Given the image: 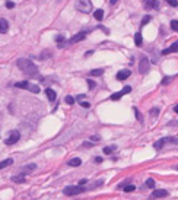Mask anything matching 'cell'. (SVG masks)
Returning <instances> with one entry per match:
<instances>
[{
    "instance_id": "obj_1",
    "label": "cell",
    "mask_w": 178,
    "mask_h": 200,
    "mask_svg": "<svg viewBox=\"0 0 178 200\" xmlns=\"http://www.w3.org/2000/svg\"><path fill=\"white\" fill-rule=\"evenodd\" d=\"M16 66L19 67V70L28 75V76H37L38 75V67L34 64L29 58H19L16 61Z\"/></svg>"
},
{
    "instance_id": "obj_2",
    "label": "cell",
    "mask_w": 178,
    "mask_h": 200,
    "mask_svg": "<svg viewBox=\"0 0 178 200\" xmlns=\"http://www.w3.org/2000/svg\"><path fill=\"white\" fill-rule=\"evenodd\" d=\"M75 6L82 13H90L92 12V3H90V0H76Z\"/></svg>"
},
{
    "instance_id": "obj_3",
    "label": "cell",
    "mask_w": 178,
    "mask_h": 200,
    "mask_svg": "<svg viewBox=\"0 0 178 200\" xmlns=\"http://www.w3.org/2000/svg\"><path fill=\"white\" fill-rule=\"evenodd\" d=\"M15 86L16 88H21V89H26V91H31L34 94H40V86L38 85H34V83H29V82H16Z\"/></svg>"
},
{
    "instance_id": "obj_4",
    "label": "cell",
    "mask_w": 178,
    "mask_h": 200,
    "mask_svg": "<svg viewBox=\"0 0 178 200\" xmlns=\"http://www.w3.org/2000/svg\"><path fill=\"white\" fill-rule=\"evenodd\" d=\"M85 190H86L85 187H80V186H69L63 190V193L66 196H78V194H82Z\"/></svg>"
},
{
    "instance_id": "obj_5",
    "label": "cell",
    "mask_w": 178,
    "mask_h": 200,
    "mask_svg": "<svg viewBox=\"0 0 178 200\" xmlns=\"http://www.w3.org/2000/svg\"><path fill=\"white\" fill-rule=\"evenodd\" d=\"M21 139V133L18 132V130H12L10 133H9V137L4 140V143L7 145V146H10V145H15L18 140Z\"/></svg>"
},
{
    "instance_id": "obj_6",
    "label": "cell",
    "mask_w": 178,
    "mask_h": 200,
    "mask_svg": "<svg viewBox=\"0 0 178 200\" xmlns=\"http://www.w3.org/2000/svg\"><path fill=\"white\" fill-rule=\"evenodd\" d=\"M149 69H150V63H149L147 57H143V58L140 60V63H139V72H140L142 75H147V73H149Z\"/></svg>"
},
{
    "instance_id": "obj_7",
    "label": "cell",
    "mask_w": 178,
    "mask_h": 200,
    "mask_svg": "<svg viewBox=\"0 0 178 200\" xmlns=\"http://www.w3.org/2000/svg\"><path fill=\"white\" fill-rule=\"evenodd\" d=\"M85 37H86V32H85V31H82V32H78L76 35H73V37L70 38L69 44H76V43H79V41L85 40Z\"/></svg>"
},
{
    "instance_id": "obj_8",
    "label": "cell",
    "mask_w": 178,
    "mask_h": 200,
    "mask_svg": "<svg viewBox=\"0 0 178 200\" xmlns=\"http://www.w3.org/2000/svg\"><path fill=\"white\" fill-rule=\"evenodd\" d=\"M146 9H158L159 7V3L158 0H143Z\"/></svg>"
},
{
    "instance_id": "obj_9",
    "label": "cell",
    "mask_w": 178,
    "mask_h": 200,
    "mask_svg": "<svg viewBox=\"0 0 178 200\" xmlns=\"http://www.w3.org/2000/svg\"><path fill=\"white\" fill-rule=\"evenodd\" d=\"M175 51H178V41H175L174 44L171 45V47H168V48H165L164 51H162V54L164 56H167V54H171V53H175Z\"/></svg>"
},
{
    "instance_id": "obj_10",
    "label": "cell",
    "mask_w": 178,
    "mask_h": 200,
    "mask_svg": "<svg viewBox=\"0 0 178 200\" xmlns=\"http://www.w3.org/2000/svg\"><path fill=\"white\" fill-rule=\"evenodd\" d=\"M35 168H37V165H35V164H29V165H25L23 168H21V174H22V175H25V174H29V172L35 171Z\"/></svg>"
},
{
    "instance_id": "obj_11",
    "label": "cell",
    "mask_w": 178,
    "mask_h": 200,
    "mask_svg": "<svg viewBox=\"0 0 178 200\" xmlns=\"http://www.w3.org/2000/svg\"><path fill=\"white\" fill-rule=\"evenodd\" d=\"M9 31V23L6 19H3V18H0V34H6Z\"/></svg>"
},
{
    "instance_id": "obj_12",
    "label": "cell",
    "mask_w": 178,
    "mask_h": 200,
    "mask_svg": "<svg viewBox=\"0 0 178 200\" xmlns=\"http://www.w3.org/2000/svg\"><path fill=\"white\" fill-rule=\"evenodd\" d=\"M130 73H132L130 70H120V72L117 73V76H115V78L118 79V80H126V79L130 76Z\"/></svg>"
},
{
    "instance_id": "obj_13",
    "label": "cell",
    "mask_w": 178,
    "mask_h": 200,
    "mask_svg": "<svg viewBox=\"0 0 178 200\" xmlns=\"http://www.w3.org/2000/svg\"><path fill=\"white\" fill-rule=\"evenodd\" d=\"M168 196V191L167 190H155V191H153V197H155V199H161V197H167Z\"/></svg>"
},
{
    "instance_id": "obj_14",
    "label": "cell",
    "mask_w": 178,
    "mask_h": 200,
    "mask_svg": "<svg viewBox=\"0 0 178 200\" xmlns=\"http://www.w3.org/2000/svg\"><path fill=\"white\" fill-rule=\"evenodd\" d=\"M45 94H47V98L51 101V102H53V101H56V92H54L51 88H47V89H45Z\"/></svg>"
},
{
    "instance_id": "obj_15",
    "label": "cell",
    "mask_w": 178,
    "mask_h": 200,
    "mask_svg": "<svg viewBox=\"0 0 178 200\" xmlns=\"http://www.w3.org/2000/svg\"><path fill=\"white\" fill-rule=\"evenodd\" d=\"M80 164H82V159H80V158H73V159L69 161V165H70V167H79Z\"/></svg>"
},
{
    "instance_id": "obj_16",
    "label": "cell",
    "mask_w": 178,
    "mask_h": 200,
    "mask_svg": "<svg viewBox=\"0 0 178 200\" xmlns=\"http://www.w3.org/2000/svg\"><path fill=\"white\" fill-rule=\"evenodd\" d=\"M93 16H95V19H96V21H102V19H104V10H102V9H96V12H95V13H93Z\"/></svg>"
},
{
    "instance_id": "obj_17",
    "label": "cell",
    "mask_w": 178,
    "mask_h": 200,
    "mask_svg": "<svg viewBox=\"0 0 178 200\" xmlns=\"http://www.w3.org/2000/svg\"><path fill=\"white\" fill-rule=\"evenodd\" d=\"M164 143L178 145V139H177V137H164Z\"/></svg>"
},
{
    "instance_id": "obj_18",
    "label": "cell",
    "mask_w": 178,
    "mask_h": 200,
    "mask_svg": "<svg viewBox=\"0 0 178 200\" xmlns=\"http://www.w3.org/2000/svg\"><path fill=\"white\" fill-rule=\"evenodd\" d=\"M10 164H13V159H10V158H9V159H4V161H1V162H0V169H1V168L9 167Z\"/></svg>"
},
{
    "instance_id": "obj_19",
    "label": "cell",
    "mask_w": 178,
    "mask_h": 200,
    "mask_svg": "<svg viewBox=\"0 0 178 200\" xmlns=\"http://www.w3.org/2000/svg\"><path fill=\"white\" fill-rule=\"evenodd\" d=\"M51 57V51L50 50H45V51H43L41 54H40V58L41 60H47V58H50Z\"/></svg>"
},
{
    "instance_id": "obj_20",
    "label": "cell",
    "mask_w": 178,
    "mask_h": 200,
    "mask_svg": "<svg viewBox=\"0 0 178 200\" xmlns=\"http://www.w3.org/2000/svg\"><path fill=\"white\" fill-rule=\"evenodd\" d=\"M134 44L137 45V47L142 45V34L140 32H137L136 35H134Z\"/></svg>"
},
{
    "instance_id": "obj_21",
    "label": "cell",
    "mask_w": 178,
    "mask_h": 200,
    "mask_svg": "<svg viewBox=\"0 0 178 200\" xmlns=\"http://www.w3.org/2000/svg\"><path fill=\"white\" fill-rule=\"evenodd\" d=\"M123 190H124L126 193H132V191L136 190V187H134L133 184H127V186H123Z\"/></svg>"
},
{
    "instance_id": "obj_22",
    "label": "cell",
    "mask_w": 178,
    "mask_h": 200,
    "mask_svg": "<svg viewBox=\"0 0 178 200\" xmlns=\"http://www.w3.org/2000/svg\"><path fill=\"white\" fill-rule=\"evenodd\" d=\"M12 181L13 183H25V177H23L22 174L18 177V175H15V177H12Z\"/></svg>"
},
{
    "instance_id": "obj_23",
    "label": "cell",
    "mask_w": 178,
    "mask_h": 200,
    "mask_svg": "<svg viewBox=\"0 0 178 200\" xmlns=\"http://www.w3.org/2000/svg\"><path fill=\"white\" fill-rule=\"evenodd\" d=\"M164 145H165V143H164V139H161V140H158V142H156V143L153 145V148H155L156 151H161Z\"/></svg>"
},
{
    "instance_id": "obj_24",
    "label": "cell",
    "mask_w": 178,
    "mask_h": 200,
    "mask_svg": "<svg viewBox=\"0 0 178 200\" xmlns=\"http://www.w3.org/2000/svg\"><path fill=\"white\" fill-rule=\"evenodd\" d=\"M114 149H117V146H107V148H104V154L105 155H110Z\"/></svg>"
},
{
    "instance_id": "obj_25",
    "label": "cell",
    "mask_w": 178,
    "mask_h": 200,
    "mask_svg": "<svg viewBox=\"0 0 178 200\" xmlns=\"http://www.w3.org/2000/svg\"><path fill=\"white\" fill-rule=\"evenodd\" d=\"M104 73V70L102 69H95V70H92L90 72V76H101Z\"/></svg>"
},
{
    "instance_id": "obj_26",
    "label": "cell",
    "mask_w": 178,
    "mask_h": 200,
    "mask_svg": "<svg viewBox=\"0 0 178 200\" xmlns=\"http://www.w3.org/2000/svg\"><path fill=\"white\" fill-rule=\"evenodd\" d=\"M121 97H124V95H123V92L120 91V92H115L114 95H111V100H112V101H118L120 98H121Z\"/></svg>"
},
{
    "instance_id": "obj_27",
    "label": "cell",
    "mask_w": 178,
    "mask_h": 200,
    "mask_svg": "<svg viewBox=\"0 0 178 200\" xmlns=\"http://www.w3.org/2000/svg\"><path fill=\"white\" fill-rule=\"evenodd\" d=\"M146 186L150 187V189H153V187H155V180H153V178H147V180H146Z\"/></svg>"
},
{
    "instance_id": "obj_28",
    "label": "cell",
    "mask_w": 178,
    "mask_h": 200,
    "mask_svg": "<svg viewBox=\"0 0 178 200\" xmlns=\"http://www.w3.org/2000/svg\"><path fill=\"white\" fill-rule=\"evenodd\" d=\"M150 21H152V16H150V15H146L145 18L142 19V26H143V25H146L147 22H150Z\"/></svg>"
},
{
    "instance_id": "obj_29",
    "label": "cell",
    "mask_w": 178,
    "mask_h": 200,
    "mask_svg": "<svg viewBox=\"0 0 178 200\" xmlns=\"http://www.w3.org/2000/svg\"><path fill=\"white\" fill-rule=\"evenodd\" d=\"M171 29L175 31V32H178V21H172V22H171Z\"/></svg>"
},
{
    "instance_id": "obj_30",
    "label": "cell",
    "mask_w": 178,
    "mask_h": 200,
    "mask_svg": "<svg viewBox=\"0 0 178 200\" xmlns=\"http://www.w3.org/2000/svg\"><path fill=\"white\" fill-rule=\"evenodd\" d=\"M102 184H104V180H98L96 183L90 184V187H89V189H95V187H98V186H102Z\"/></svg>"
},
{
    "instance_id": "obj_31",
    "label": "cell",
    "mask_w": 178,
    "mask_h": 200,
    "mask_svg": "<svg viewBox=\"0 0 178 200\" xmlns=\"http://www.w3.org/2000/svg\"><path fill=\"white\" fill-rule=\"evenodd\" d=\"M165 1H167L169 6H172V7H177V6H178V1H177V0H165Z\"/></svg>"
},
{
    "instance_id": "obj_32",
    "label": "cell",
    "mask_w": 178,
    "mask_h": 200,
    "mask_svg": "<svg viewBox=\"0 0 178 200\" xmlns=\"http://www.w3.org/2000/svg\"><path fill=\"white\" fill-rule=\"evenodd\" d=\"M171 80H172V78H171V76H165V78L162 79V82H161V83H162V85H168Z\"/></svg>"
},
{
    "instance_id": "obj_33",
    "label": "cell",
    "mask_w": 178,
    "mask_h": 200,
    "mask_svg": "<svg viewBox=\"0 0 178 200\" xmlns=\"http://www.w3.org/2000/svg\"><path fill=\"white\" fill-rule=\"evenodd\" d=\"M134 112H136V117H137V120H139L140 123L143 121V118H142V114L139 112V110H137V108H134Z\"/></svg>"
},
{
    "instance_id": "obj_34",
    "label": "cell",
    "mask_w": 178,
    "mask_h": 200,
    "mask_svg": "<svg viewBox=\"0 0 178 200\" xmlns=\"http://www.w3.org/2000/svg\"><path fill=\"white\" fill-rule=\"evenodd\" d=\"M64 101H66L67 104H73V102H75V98H73V97H70V95H67L66 98H64Z\"/></svg>"
},
{
    "instance_id": "obj_35",
    "label": "cell",
    "mask_w": 178,
    "mask_h": 200,
    "mask_svg": "<svg viewBox=\"0 0 178 200\" xmlns=\"http://www.w3.org/2000/svg\"><path fill=\"white\" fill-rule=\"evenodd\" d=\"M86 82H88V85H89V89H93V88H95V82H93V80L88 79Z\"/></svg>"
},
{
    "instance_id": "obj_36",
    "label": "cell",
    "mask_w": 178,
    "mask_h": 200,
    "mask_svg": "<svg viewBox=\"0 0 178 200\" xmlns=\"http://www.w3.org/2000/svg\"><path fill=\"white\" fill-rule=\"evenodd\" d=\"M6 7H7V9H13V7H15V3H13V1H6Z\"/></svg>"
},
{
    "instance_id": "obj_37",
    "label": "cell",
    "mask_w": 178,
    "mask_h": 200,
    "mask_svg": "<svg viewBox=\"0 0 178 200\" xmlns=\"http://www.w3.org/2000/svg\"><path fill=\"white\" fill-rule=\"evenodd\" d=\"M158 114H159V110H158V108H152V110H150V115H158Z\"/></svg>"
},
{
    "instance_id": "obj_38",
    "label": "cell",
    "mask_w": 178,
    "mask_h": 200,
    "mask_svg": "<svg viewBox=\"0 0 178 200\" xmlns=\"http://www.w3.org/2000/svg\"><path fill=\"white\" fill-rule=\"evenodd\" d=\"M80 105H82L83 108H89V107H90V104H89V102H86V101H83V102H80Z\"/></svg>"
},
{
    "instance_id": "obj_39",
    "label": "cell",
    "mask_w": 178,
    "mask_h": 200,
    "mask_svg": "<svg viewBox=\"0 0 178 200\" xmlns=\"http://www.w3.org/2000/svg\"><path fill=\"white\" fill-rule=\"evenodd\" d=\"M86 183H88V180H86V178H82V180L79 181V186H83V184H86Z\"/></svg>"
},
{
    "instance_id": "obj_40",
    "label": "cell",
    "mask_w": 178,
    "mask_h": 200,
    "mask_svg": "<svg viewBox=\"0 0 178 200\" xmlns=\"http://www.w3.org/2000/svg\"><path fill=\"white\" fill-rule=\"evenodd\" d=\"M95 162H98V164L102 162V158H99V156H98V158H95Z\"/></svg>"
},
{
    "instance_id": "obj_41",
    "label": "cell",
    "mask_w": 178,
    "mask_h": 200,
    "mask_svg": "<svg viewBox=\"0 0 178 200\" xmlns=\"http://www.w3.org/2000/svg\"><path fill=\"white\" fill-rule=\"evenodd\" d=\"M90 139H92V140H93V142H98V140H99V137H95V136H92V137H90Z\"/></svg>"
},
{
    "instance_id": "obj_42",
    "label": "cell",
    "mask_w": 178,
    "mask_h": 200,
    "mask_svg": "<svg viewBox=\"0 0 178 200\" xmlns=\"http://www.w3.org/2000/svg\"><path fill=\"white\" fill-rule=\"evenodd\" d=\"M83 98H85V95H79V97H78V98H76V100H78V101H82V100H83Z\"/></svg>"
},
{
    "instance_id": "obj_43",
    "label": "cell",
    "mask_w": 178,
    "mask_h": 200,
    "mask_svg": "<svg viewBox=\"0 0 178 200\" xmlns=\"http://www.w3.org/2000/svg\"><path fill=\"white\" fill-rule=\"evenodd\" d=\"M174 111H175V112L178 114V105H175V107H174Z\"/></svg>"
},
{
    "instance_id": "obj_44",
    "label": "cell",
    "mask_w": 178,
    "mask_h": 200,
    "mask_svg": "<svg viewBox=\"0 0 178 200\" xmlns=\"http://www.w3.org/2000/svg\"><path fill=\"white\" fill-rule=\"evenodd\" d=\"M118 0H111V4H114V3H117Z\"/></svg>"
}]
</instances>
